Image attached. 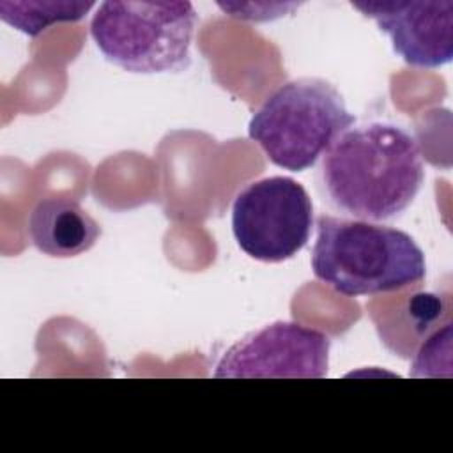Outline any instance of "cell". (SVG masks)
<instances>
[{"instance_id": "1", "label": "cell", "mask_w": 453, "mask_h": 453, "mask_svg": "<svg viewBox=\"0 0 453 453\" xmlns=\"http://www.w3.org/2000/svg\"><path fill=\"white\" fill-rule=\"evenodd\" d=\"M425 177L419 143L411 131L372 120L343 131L322 154L319 191L333 209L354 219L386 221L416 198Z\"/></svg>"}, {"instance_id": "2", "label": "cell", "mask_w": 453, "mask_h": 453, "mask_svg": "<svg viewBox=\"0 0 453 453\" xmlns=\"http://www.w3.org/2000/svg\"><path fill=\"white\" fill-rule=\"evenodd\" d=\"M317 280L347 297L402 290L425 280V253L403 230L320 214L311 251Z\"/></svg>"}, {"instance_id": "3", "label": "cell", "mask_w": 453, "mask_h": 453, "mask_svg": "<svg viewBox=\"0 0 453 453\" xmlns=\"http://www.w3.org/2000/svg\"><path fill=\"white\" fill-rule=\"evenodd\" d=\"M354 124L356 117L331 81L303 76L280 85L262 103L248 124V134L273 165L304 172Z\"/></svg>"}, {"instance_id": "4", "label": "cell", "mask_w": 453, "mask_h": 453, "mask_svg": "<svg viewBox=\"0 0 453 453\" xmlns=\"http://www.w3.org/2000/svg\"><path fill=\"white\" fill-rule=\"evenodd\" d=\"M196 23L191 2L108 0L90 19V37L104 60L127 73H182Z\"/></svg>"}, {"instance_id": "5", "label": "cell", "mask_w": 453, "mask_h": 453, "mask_svg": "<svg viewBox=\"0 0 453 453\" xmlns=\"http://www.w3.org/2000/svg\"><path fill=\"white\" fill-rule=\"evenodd\" d=\"M313 203L303 184L274 175L250 182L232 205V232L239 248L260 262L296 257L310 241Z\"/></svg>"}, {"instance_id": "6", "label": "cell", "mask_w": 453, "mask_h": 453, "mask_svg": "<svg viewBox=\"0 0 453 453\" xmlns=\"http://www.w3.org/2000/svg\"><path fill=\"white\" fill-rule=\"evenodd\" d=\"M331 338L313 327L276 320L235 342L214 370L218 379H322Z\"/></svg>"}, {"instance_id": "7", "label": "cell", "mask_w": 453, "mask_h": 453, "mask_svg": "<svg viewBox=\"0 0 453 453\" xmlns=\"http://www.w3.org/2000/svg\"><path fill=\"white\" fill-rule=\"evenodd\" d=\"M391 37L393 50L412 67L435 69L453 58V2H352Z\"/></svg>"}, {"instance_id": "8", "label": "cell", "mask_w": 453, "mask_h": 453, "mask_svg": "<svg viewBox=\"0 0 453 453\" xmlns=\"http://www.w3.org/2000/svg\"><path fill=\"white\" fill-rule=\"evenodd\" d=\"M27 232L42 255L71 258L96 244L101 226L76 200L50 196L32 209Z\"/></svg>"}, {"instance_id": "9", "label": "cell", "mask_w": 453, "mask_h": 453, "mask_svg": "<svg viewBox=\"0 0 453 453\" xmlns=\"http://www.w3.org/2000/svg\"><path fill=\"white\" fill-rule=\"evenodd\" d=\"M92 7L94 2H0V18L35 37L51 25L80 21Z\"/></svg>"}]
</instances>
